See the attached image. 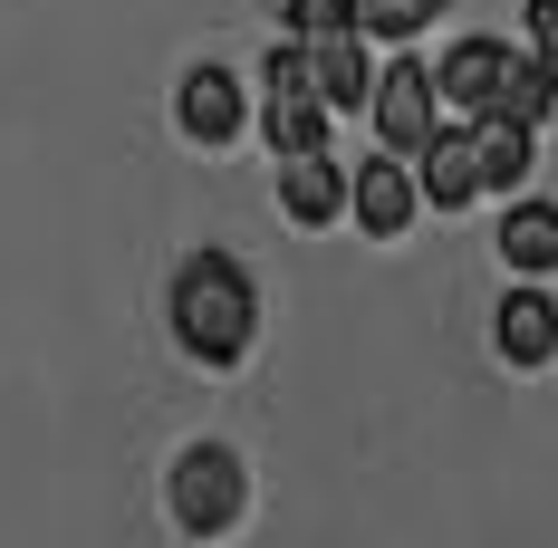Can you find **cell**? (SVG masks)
Masks as SVG:
<instances>
[{
  "instance_id": "30bf717a",
  "label": "cell",
  "mask_w": 558,
  "mask_h": 548,
  "mask_svg": "<svg viewBox=\"0 0 558 548\" xmlns=\"http://www.w3.org/2000/svg\"><path fill=\"white\" fill-rule=\"evenodd\" d=\"M501 68H510L501 39H452V49L434 58V97H444L452 115H482L492 97H501Z\"/></svg>"
},
{
  "instance_id": "e0dca14e",
  "label": "cell",
  "mask_w": 558,
  "mask_h": 548,
  "mask_svg": "<svg viewBox=\"0 0 558 548\" xmlns=\"http://www.w3.org/2000/svg\"><path fill=\"white\" fill-rule=\"evenodd\" d=\"M530 58H539V77L558 87V0H530Z\"/></svg>"
},
{
  "instance_id": "5bb4252c",
  "label": "cell",
  "mask_w": 558,
  "mask_h": 548,
  "mask_svg": "<svg viewBox=\"0 0 558 548\" xmlns=\"http://www.w3.org/2000/svg\"><path fill=\"white\" fill-rule=\"evenodd\" d=\"M549 107H558V87L539 77V58H510V68H501V97H492L482 115H520V125H539Z\"/></svg>"
},
{
  "instance_id": "3957f363",
  "label": "cell",
  "mask_w": 558,
  "mask_h": 548,
  "mask_svg": "<svg viewBox=\"0 0 558 548\" xmlns=\"http://www.w3.org/2000/svg\"><path fill=\"white\" fill-rule=\"evenodd\" d=\"M366 115H376V145H386V155H414V145L444 125L434 68H424V58H395V68H376V87H366Z\"/></svg>"
},
{
  "instance_id": "4fadbf2b",
  "label": "cell",
  "mask_w": 558,
  "mask_h": 548,
  "mask_svg": "<svg viewBox=\"0 0 558 548\" xmlns=\"http://www.w3.org/2000/svg\"><path fill=\"white\" fill-rule=\"evenodd\" d=\"M260 135H270V155L328 145V97L318 87H260Z\"/></svg>"
},
{
  "instance_id": "ba28073f",
  "label": "cell",
  "mask_w": 558,
  "mask_h": 548,
  "mask_svg": "<svg viewBox=\"0 0 558 548\" xmlns=\"http://www.w3.org/2000/svg\"><path fill=\"white\" fill-rule=\"evenodd\" d=\"M279 212L299 221V231H328L347 212V165H337L328 145H308V155H279Z\"/></svg>"
},
{
  "instance_id": "8992f818",
  "label": "cell",
  "mask_w": 558,
  "mask_h": 548,
  "mask_svg": "<svg viewBox=\"0 0 558 548\" xmlns=\"http://www.w3.org/2000/svg\"><path fill=\"white\" fill-rule=\"evenodd\" d=\"M414 193L434 203V212H462V203H482V155H472V125H434L414 155Z\"/></svg>"
},
{
  "instance_id": "2e32d148",
  "label": "cell",
  "mask_w": 558,
  "mask_h": 548,
  "mask_svg": "<svg viewBox=\"0 0 558 548\" xmlns=\"http://www.w3.org/2000/svg\"><path fill=\"white\" fill-rule=\"evenodd\" d=\"M356 0H289V39H318V29H347Z\"/></svg>"
},
{
  "instance_id": "9c48e42d",
  "label": "cell",
  "mask_w": 558,
  "mask_h": 548,
  "mask_svg": "<svg viewBox=\"0 0 558 548\" xmlns=\"http://www.w3.org/2000/svg\"><path fill=\"white\" fill-rule=\"evenodd\" d=\"M492 346H501V366H549V356H558V299H549V289H501Z\"/></svg>"
},
{
  "instance_id": "8fae6325",
  "label": "cell",
  "mask_w": 558,
  "mask_h": 548,
  "mask_svg": "<svg viewBox=\"0 0 558 548\" xmlns=\"http://www.w3.org/2000/svg\"><path fill=\"white\" fill-rule=\"evenodd\" d=\"M472 155H482V193H520L539 165V125L520 115H472Z\"/></svg>"
},
{
  "instance_id": "7a4b0ae2",
  "label": "cell",
  "mask_w": 558,
  "mask_h": 548,
  "mask_svg": "<svg viewBox=\"0 0 558 548\" xmlns=\"http://www.w3.org/2000/svg\"><path fill=\"white\" fill-rule=\"evenodd\" d=\"M165 510H173L183 539H222L231 520L251 510V472H241V452H231V442H193V452H173Z\"/></svg>"
},
{
  "instance_id": "7c38bea8",
  "label": "cell",
  "mask_w": 558,
  "mask_h": 548,
  "mask_svg": "<svg viewBox=\"0 0 558 548\" xmlns=\"http://www.w3.org/2000/svg\"><path fill=\"white\" fill-rule=\"evenodd\" d=\"M492 241H501V270L510 279H549L558 270V203H510Z\"/></svg>"
},
{
  "instance_id": "52a82bcc",
  "label": "cell",
  "mask_w": 558,
  "mask_h": 548,
  "mask_svg": "<svg viewBox=\"0 0 558 548\" xmlns=\"http://www.w3.org/2000/svg\"><path fill=\"white\" fill-rule=\"evenodd\" d=\"M347 212L366 221L376 241H404L414 231V212H424V193H414V165L404 155H376V165L347 173Z\"/></svg>"
},
{
  "instance_id": "6da1fadb",
  "label": "cell",
  "mask_w": 558,
  "mask_h": 548,
  "mask_svg": "<svg viewBox=\"0 0 558 548\" xmlns=\"http://www.w3.org/2000/svg\"><path fill=\"white\" fill-rule=\"evenodd\" d=\"M173 337H183L193 366H241V356H251V337H260V289H251V270H241L231 251H193V260L173 270Z\"/></svg>"
},
{
  "instance_id": "277c9868",
  "label": "cell",
  "mask_w": 558,
  "mask_h": 548,
  "mask_svg": "<svg viewBox=\"0 0 558 548\" xmlns=\"http://www.w3.org/2000/svg\"><path fill=\"white\" fill-rule=\"evenodd\" d=\"M308 49V87L328 97V115H356L366 107V87H376V39L347 20V29H318V39H299Z\"/></svg>"
},
{
  "instance_id": "5b68a950",
  "label": "cell",
  "mask_w": 558,
  "mask_h": 548,
  "mask_svg": "<svg viewBox=\"0 0 558 548\" xmlns=\"http://www.w3.org/2000/svg\"><path fill=\"white\" fill-rule=\"evenodd\" d=\"M173 125L193 135V145H231L241 125H251V97H241V77L231 68H183V87H173Z\"/></svg>"
},
{
  "instance_id": "9a60e30c",
  "label": "cell",
  "mask_w": 558,
  "mask_h": 548,
  "mask_svg": "<svg viewBox=\"0 0 558 548\" xmlns=\"http://www.w3.org/2000/svg\"><path fill=\"white\" fill-rule=\"evenodd\" d=\"M434 10H444V0H356V29L404 49V39H424V29H434Z\"/></svg>"
}]
</instances>
